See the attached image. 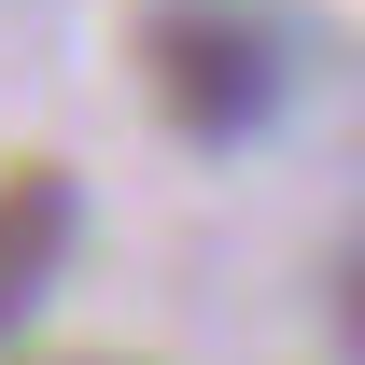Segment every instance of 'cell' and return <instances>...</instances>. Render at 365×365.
Returning <instances> with one entry per match:
<instances>
[{
  "instance_id": "cell-2",
  "label": "cell",
  "mask_w": 365,
  "mask_h": 365,
  "mask_svg": "<svg viewBox=\"0 0 365 365\" xmlns=\"http://www.w3.org/2000/svg\"><path fill=\"white\" fill-rule=\"evenodd\" d=\"M71 225H85L71 169H56V155H14V169H0V323L43 309V281L71 267Z\"/></svg>"
},
{
  "instance_id": "cell-3",
  "label": "cell",
  "mask_w": 365,
  "mask_h": 365,
  "mask_svg": "<svg viewBox=\"0 0 365 365\" xmlns=\"http://www.w3.org/2000/svg\"><path fill=\"white\" fill-rule=\"evenodd\" d=\"M337 309H351V337H365V267H351V295H337Z\"/></svg>"
},
{
  "instance_id": "cell-1",
  "label": "cell",
  "mask_w": 365,
  "mask_h": 365,
  "mask_svg": "<svg viewBox=\"0 0 365 365\" xmlns=\"http://www.w3.org/2000/svg\"><path fill=\"white\" fill-rule=\"evenodd\" d=\"M140 85L169 113V140L239 155V140L281 127V29L239 14V0H155L140 14Z\"/></svg>"
}]
</instances>
